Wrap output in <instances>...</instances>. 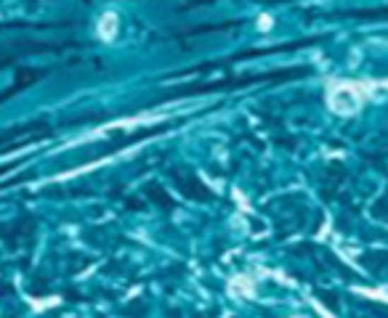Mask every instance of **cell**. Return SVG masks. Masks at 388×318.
I'll return each instance as SVG.
<instances>
[{
	"label": "cell",
	"mask_w": 388,
	"mask_h": 318,
	"mask_svg": "<svg viewBox=\"0 0 388 318\" xmlns=\"http://www.w3.org/2000/svg\"><path fill=\"white\" fill-rule=\"evenodd\" d=\"M173 178L178 181V188H181V194H187L189 199H202V202H211V191L202 186L197 176H181V173H173Z\"/></svg>",
	"instance_id": "6da1fadb"
},
{
	"label": "cell",
	"mask_w": 388,
	"mask_h": 318,
	"mask_svg": "<svg viewBox=\"0 0 388 318\" xmlns=\"http://www.w3.org/2000/svg\"><path fill=\"white\" fill-rule=\"evenodd\" d=\"M146 194H149V199L157 202L160 207H173V199L165 197V191H163L160 186H146Z\"/></svg>",
	"instance_id": "7a4b0ae2"
},
{
	"label": "cell",
	"mask_w": 388,
	"mask_h": 318,
	"mask_svg": "<svg viewBox=\"0 0 388 318\" xmlns=\"http://www.w3.org/2000/svg\"><path fill=\"white\" fill-rule=\"evenodd\" d=\"M19 162H11V165H6V167H0V173H6V170H11V167H16Z\"/></svg>",
	"instance_id": "3957f363"
}]
</instances>
